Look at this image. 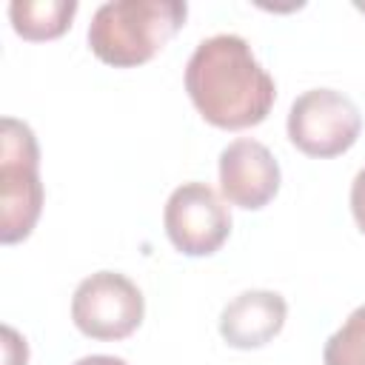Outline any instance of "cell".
Returning a JSON list of instances; mask_svg holds the SVG:
<instances>
[{
  "label": "cell",
  "instance_id": "8",
  "mask_svg": "<svg viewBox=\"0 0 365 365\" xmlns=\"http://www.w3.org/2000/svg\"><path fill=\"white\" fill-rule=\"evenodd\" d=\"M288 302L277 291H242L220 314V336L240 351L268 345L285 325Z\"/></svg>",
  "mask_w": 365,
  "mask_h": 365
},
{
  "label": "cell",
  "instance_id": "5",
  "mask_svg": "<svg viewBox=\"0 0 365 365\" xmlns=\"http://www.w3.org/2000/svg\"><path fill=\"white\" fill-rule=\"evenodd\" d=\"M143 291L120 271H97L86 277L71 297V319L91 339H125L143 322Z\"/></svg>",
  "mask_w": 365,
  "mask_h": 365
},
{
  "label": "cell",
  "instance_id": "2",
  "mask_svg": "<svg viewBox=\"0 0 365 365\" xmlns=\"http://www.w3.org/2000/svg\"><path fill=\"white\" fill-rule=\"evenodd\" d=\"M182 0H111L88 23V46L114 68L148 63L185 23Z\"/></svg>",
  "mask_w": 365,
  "mask_h": 365
},
{
  "label": "cell",
  "instance_id": "3",
  "mask_svg": "<svg viewBox=\"0 0 365 365\" xmlns=\"http://www.w3.org/2000/svg\"><path fill=\"white\" fill-rule=\"evenodd\" d=\"M40 148L34 131L14 117L0 125V242L11 245L31 234L43 211Z\"/></svg>",
  "mask_w": 365,
  "mask_h": 365
},
{
  "label": "cell",
  "instance_id": "4",
  "mask_svg": "<svg viewBox=\"0 0 365 365\" xmlns=\"http://www.w3.org/2000/svg\"><path fill=\"white\" fill-rule=\"evenodd\" d=\"M288 140L308 157H339L345 154L359 131L362 114L356 103L336 88H308L288 111Z\"/></svg>",
  "mask_w": 365,
  "mask_h": 365
},
{
  "label": "cell",
  "instance_id": "12",
  "mask_svg": "<svg viewBox=\"0 0 365 365\" xmlns=\"http://www.w3.org/2000/svg\"><path fill=\"white\" fill-rule=\"evenodd\" d=\"M351 211H354L359 231L365 234V168H359L351 182Z\"/></svg>",
  "mask_w": 365,
  "mask_h": 365
},
{
  "label": "cell",
  "instance_id": "11",
  "mask_svg": "<svg viewBox=\"0 0 365 365\" xmlns=\"http://www.w3.org/2000/svg\"><path fill=\"white\" fill-rule=\"evenodd\" d=\"M29 359V348L26 339L17 336L14 328H3V365H26Z\"/></svg>",
  "mask_w": 365,
  "mask_h": 365
},
{
  "label": "cell",
  "instance_id": "10",
  "mask_svg": "<svg viewBox=\"0 0 365 365\" xmlns=\"http://www.w3.org/2000/svg\"><path fill=\"white\" fill-rule=\"evenodd\" d=\"M325 365H365V305L351 311L339 331L322 348Z\"/></svg>",
  "mask_w": 365,
  "mask_h": 365
},
{
  "label": "cell",
  "instance_id": "7",
  "mask_svg": "<svg viewBox=\"0 0 365 365\" xmlns=\"http://www.w3.org/2000/svg\"><path fill=\"white\" fill-rule=\"evenodd\" d=\"M220 191L231 205L257 211L279 191V163L259 140L240 137L220 154Z\"/></svg>",
  "mask_w": 365,
  "mask_h": 365
},
{
  "label": "cell",
  "instance_id": "13",
  "mask_svg": "<svg viewBox=\"0 0 365 365\" xmlns=\"http://www.w3.org/2000/svg\"><path fill=\"white\" fill-rule=\"evenodd\" d=\"M71 365H128V362L120 356H108V354H91V356H83Z\"/></svg>",
  "mask_w": 365,
  "mask_h": 365
},
{
  "label": "cell",
  "instance_id": "1",
  "mask_svg": "<svg viewBox=\"0 0 365 365\" xmlns=\"http://www.w3.org/2000/svg\"><path fill=\"white\" fill-rule=\"evenodd\" d=\"M185 91L211 125L228 131L262 123L277 100L274 77L240 34H214L197 43L185 63Z\"/></svg>",
  "mask_w": 365,
  "mask_h": 365
},
{
  "label": "cell",
  "instance_id": "9",
  "mask_svg": "<svg viewBox=\"0 0 365 365\" xmlns=\"http://www.w3.org/2000/svg\"><path fill=\"white\" fill-rule=\"evenodd\" d=\"M74 14H77L74 0H11L9 3L11 29L23 40H34V43L60 37L71 26Z\"/></svg>",
  "mask_w": 365,
  "mask_h": 365
},
{
  "label": "cell",
  "instance_id": "6",
  "mask_svg": "<svg viewBox=\"0 0 365 365\" xmlns=\"http://www.w3.org/2000/svg\"><path fill=\"white\" fill-rule=\"evenodd\" d=\"M165 234L185 257H208L231 234V214L222 197L205 182H182L171 191L163 211Z\"/></svg>",
  "mask_w": 365,
  "mask_h": 365
}]
</instances>
